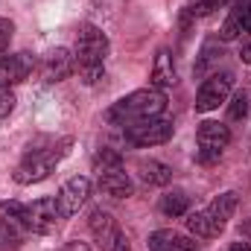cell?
I'll return each instance as SVG.
<instances>
[{
	"instance_id": "obj_18",
	"label": "cell",
	"mask_w": 251,
	"mask_h": 251,
	"mask_svg": "<svg viewBox=\"0 0 251 251\" xmlns=\"http://www.w3.org/2000/svg\"><path fill=\"white\" fill-rule=\"evenodd\" d=\"M137 173H140V178L149 187H164V184L173 181V170L167 164H161V161H140L137 164Z\"/></svg>"
},
{
	"instance_id": "obj_9",
	"label": "cell",
	"mask_w": 251,
	"mask_h": 251,
	"mask_svg": "<svg viewBox=\"0 0 251 251\" xmlns=\"http://www.w3.org/2000/svg\"><path fill=\"white\" fill-rule=\"evenodd\" d=\"M59 201L56 199H35L32 204H26V225L29 234H53L59 228Z\"/></svg>"
},
{
	"instance_id": "obj_28",
	"label": "cell",
	"mask_w": 251,
	"mask_h": 251,
	"mask_svg": "<svg viewBox=\"0 0 251 251\" xmlns=\"http://www.w3.org/2000/svg\"><path fill=\"white\" fill-rule=\"evenodd\" d=\"M231 251H251V246H249V243H234Z\"/></svg>"
},
{
	"instance_id": "obj_3",
	"label": "cell",
	"mask_w": 251,
	"mask_h": 251,
	"mask_svg": "<svg viewBox=\"0 0 251 251\" xmlns=\"http://www.w3.org/2000/svg\"><path fill=\"white\" fill-rule=\"evenodd\" d=\"M70 143H73V140L64 137V140L47 146V149H32V152L15 167L12 178H15L18 184H38V181H44V178L59 167V161L70 152Z\"/></svg>"
},
{
	"instance_id": "obj_4",
	"label": "cell",
	"mask_w": 251,
	"mask_h": 251,
	"mask_svg": "<svg viewBox=\"0 0 251 251\" xmlns=\"http://www.w3.org/2000/svg\"><path fill=\"white\" fill-rule=\"evenodd\" d=\"M196 143H199V164H213L222 158L225 146L231 143V128L225 123H216V120H204L196 131Z\"/></svg>"
},
{
	"instance_id": "obj_6",
	"label": "cell",
	"mask_w": 251,
	"mask_h": 251,
	"mask_svg": "<svg viewBox=\"0 0 251 251\" xmlns=\"http://www.w3.org/2000/svg\"><path fill=\"white\" fill-rule=\"evenodd\" d=\"M88 225H91V234H94V240L100 243L102 251H131L128 249V240L123 237V231L117 225V219L108 210H94Z\"/></svg>"
},
{
	"instance_id": "obj_7",
	"label": "cell",
	"mask_w": 251,
	"mask_h": 251,
	"mask_svg": "<svg viewBox=\"0 0 251 251\" xmlns=\"http://www.w3.org/2000/svg\"><path fill=\"white\" fill-rule=\"evenodd\" d=\"M173 131H176L173 120H164V117H149V120H137V123L126 126V137L134 146H158V143H167L173 137Z\"/></svg>"
},
{
	"instance_id": "obj_24",
	"label": "cell",
	"mask_w": 251,
	"mask_h": 251,
	"mask_svg": "<svg viewBox=\"0 0 251 251\" xmlns=\"http://www.w3.org/2000/svg\"><path fill=\"white\" fill-rule=\"evenodd\" d=\"M12 32H15V24H12L9 18H0V56H6V50H9Z\"/></svg>"
},
{
	"instance_id": "obj_13",
	"label": "cell",
	"mask_w": 251,
	"mask_h": 251,
	"mask_svg": "<svg viewBox=\"0 0 251 251\" xmlns=\"http://www.w3.org/2000/svg\"><path fill=\"white\" fill-rule=\"evenodd\" d=\"M243 32H251V0H234V9H231V15L225 18V24L219 29V38L234 41Z\"/></svg>"
},
{
	"instance_id": "obj_19",
	"label": "cell",
	"mask_w": 251,
	"mask_h": 251,
	"mask_svg": "<svg viewBox=\"0 0 251 251\" xmlns=\"http://www.w3.org/2000/svg\"><path fill=\"white\" fill-rule=\"evenodd\" d=\"M187 207H190V199H187V193L184 190H173V193H167L164 199H161V210L167 213V216H184L187 213Z\"/></svg>"
},
{
	"instance_id": "obj_17",
	"label": "cell",
	"mask_w": 251,
	"mask_h": 251,
	"mask_svg": "<svg viewBox=\"0 0 251 251\" xmlns=\"http://www.w3.org/2000/svg\"><path fill=\"white\" fill-rule=\"evenodd\" d=\"M149 251H196V243L170 228H161L149 237Z\"/></svg>"
},
{
	"instance_id": "obj_10",
	"label": "cell",
	"mask_w": 251,
	"mask_h": 251,
	"mask_svg": "<svg viewBox=\"0 0 251 251\" xmlns=\"http://www.w3.org/2000/svg\"><path fill=\"white\" fill-rule=\"evenodd\" d=\"M88 196H91V181H88L85 176H76V178L64 181V187L59 190V196H56L62 219L73 216V213H79V207L88 201Z\"/></svg>"
},
{
	"instance_id": "obj_27",
	"label": "cell",
	"mask_w": 251,
	"mask_h": 251,
	"mask_svg": "<svg viewBox=\"0 0 251 251\" xmlns=\"http://www.w3.org/2000/svg\"><path fill=\"white\" fill-rule=\"evenodd\" d=\"M64 251H91V249H88L85 243H67V246H64Z\"/></svg>"
},
{
	"instance_id": "obj_25",
	"label": "cell",
	"mask_w": 251,
	"mask_h": 251,
	"mask_svg": "<svg viewBox=\"0 0 251 251\" xmlns=\"http://www.w3.org/2000/svg\"><path fill=\"white\" fill-rule=\"evenodd\" d=\"M15 111V94L12 88H0V117H9Z\"/></svg>"
},
{
	"instance_id": "obj_11",
	"label": "cell",
	"mask_w": 251,
	"mask_h": 251,
	"mask_svg": "<svg viewBox=\"0 0 251 251\" xmlns=\"http://www.w3.org/2000/svg\"><path fill=\"white\" fill-rule=\"evenodd\" d=\"M35 70V56L29 53H15V56H0V88H12L29 79Z\"/></svg>"
},
{
	"instance_id": "obj_8",
	"label": "cell",
	"mask_w": 251,
	"mask_h": 251,
	"mask_svg": "<svg viewBox=\"0 0 251 251\" xmlns=\"http://www.w3.org/2000/svg\"><path fill=\"white\" fill-rule=\"evenodd\" d=\"M231 88H234V76L231 73H213L210 79H204V85L196 94V111H201V114L216 111L231 97Z\"/></svg>"
},
{
	"instance_id": "obj_14",
	"label": "cell",
	"mask_w": 251,
	"mask_h": 251,
	"mask_svg": "<svg viewBox=\"0 0 251 251\" xmlns=\"http://www.w3.org/2000/svg\"><path fill=\"white\" fill-rule=\"evenodd\" d=\"M97 187L102 190L105 196H114V199H128L131 196V178L126 176L123 167H114V170H102L97 173Z\"/></svg>"
},
{
	"instance_id": "obj_15",
	"label": "cell",
	"mask_w": 251,
	"mask_h": 251,
	"mask_svg": "<svg viewBox=\"0 0 251 251\" xmlns=\"http://www.w3.org/2000/svg\"><path fill=\"white\" fill-rule=\"evenodd\" d=\"M234 210H237V193H234V190L219 193V196L204 207V213L210 216V222H213L216 234H222V231H225V225H228V219L234 216Z\"/></svg>"
},
{
	"instance_id": "obj_1",
	"label": "cell",
	"mask_w": 251,
	"mask_h": 251,
	"mask_svg": "<svg viewBox=\"0 0 251 251\" xmlns=\"http://www.w3.org/2000/svg\"><path fill=\"white\" fill-rule=\"evenodd\" d=\"M105 56H108V38H105V32L100 26H94V24H82L79 32H76L73 59H76V67H79L85 85H97L105 76V67H102Z\"/></svg>"
},
{
	"instance_id": "obj_5",
	"label": "cell",
	"mask_w": 251,
	"mask_h": 251,
	"mask_svg": "<svg viewBox=\"0 0 251 251\" xmlns=\"http://www.w3.org/2000/svg\"><path fill=\"white\" fill-rule=\"evenodd\" d=\"M29 234V225H26V204L9 199V201H0V243L9 249L21 246Z\"/></svg>"
},
{
	"instance_id": "obj_12",
	"label": "cell",
	"mask_w": 251,
	"mask_h": 251,
	"mask_svg": "<svg viewBox=\"0 0 251 251\" xmlns=\"http://www.w3.org/2000/svg\"><path fill=\"white\" fill-rule=\"evenodd\" d=\"M73 70H76V59H73V53H70L67 47L50 50V53L44 56V62H41V76H44V82H64Z\"/></svg>"
},
{
	"instance_id": "obj_20",
	"label": "cell",
	"mask_w": 251,
	"mask_h": 251,
	"mask_svg": "<svg viewBox=\"0 0 251 251\" xmlns=\"http://www.w3.org/2000/svg\"><path fill=\"white\" fill-rule=\"evenodd\" d=\"M187 231L190 234H196V237H204V240L219 237L216 228H213V222H210V216H207L204 210H193V213H190L187 216Z\"/></svg>"
},
{
	"instance_id": "obj_16",
	"label": "cell",
	"mask_w": 251,
	"mask_h": 251,
	"mask_svg": "<svg viewBox=\"0 0 251 251\" xmlns=\"http://www.w3.org/2000/svg\"><path fill=\"white\" fill-rule=\"evenodd\" d=\"M178 82V73H176V64H173V56L170 50H161L155 56V64H152V73H149V85L158 88V91H167Z\"/></svg>"
},
{
	"instance_id": "obj_23",
	"label": "cell",
	"mask_w": 251,
	"mask_h": 251,
	"mask_svg": "<svg viewBox=\"0 0 251 251\" xmlns=\"http://www.w3.org/2000/svg\"><path fill=\"white\" fill-rule=\"evenodd\" d=\"M249 97L246 94H237L234 100H231V105H228V117L231 120H246V114H249Z\"/></svg>"
},
{
	"instance_id": "obj_26",
	"label": "cell",
	"mask_w": 251,
	"mask_h": 251,
	"mask_svg": "<svg viewBox=\"0 0 251 251\" xmlns=\"http://www.w3.org/2000/svg\"><path fill=\"white\" fill-rule=\"evenodd\" d=\"M240 59L246 64H251V44H243V50H240Z\"/></svg>"
},
{
	"instance_id": "obj_2",
	"label": "cell",
	"mask_w": 251,
	"mask_h": 251,
	"mask_svg": "<svg viewBox=\"0 0 251 251\" xmlns=\"http://www.w3.org/2000/svg\"><path fill=\"white\" fill-rule=\"evenodd\" d=\"M164 108H167L164 91H158V88H140V91H131L123 100H117V102L108 108L105 117L117 126H128V123H137V120L161 117Z\"/></svg>"
},
{
	"instance_id": "obj_21",
	"label": "cell",
	"mask_w": 251,
	"mask_h": 251,
	"mask_svg": "<svg viewBox=\"0 0 251 251\" xmlns=\"http://www.w3.org/2000/svg\"><path fill=\"white\" fill-rule=\"evenodd\" d=\"M94 170L97 173H102V170H114V167H123V155L117 152V149H111V146H102V149H97L94 152Z\"/></svg>"
},
{
	"instance_id": "obj_22",
	"label": "cell",
	"mask_w": 251,
	"mask_h": 251,
	"mask_svg": "<svg viewBox=\"0 0 251 251\" xmlns=\"http://www.w3.org/2000/svg\"><path fill=\"white\" fill-rule=\"evenodd\" d=\"M231 0H193L190 3V15H196V18H204V15H213L216 9H222V6H228Z\"/></svg>"
}]
</instances>
